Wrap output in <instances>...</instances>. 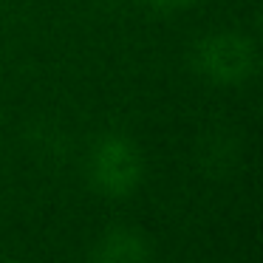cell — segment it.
Returning a JSON list of instances; mask_svg holds the SVG:
<instances>
[{
  "label": "cell",
  "mask_w": 263,
  "mask_h": 263,
  "mask_svg": "<svg viewBox=\"0 0 263 263\" xmlns=\"http://www.w3.org/2000/svg\"><path fill=\"white\" fill-rule=\"evenodd\" d=\"M88 178L97 193L125 198L136 193L144 178V156L127 133H105L93 142L88 156Z\"/></svg>",
  "instance_id": "cell-1"
},
{
  "label": "cell",
  "mask_w": 263,
  "mask_h": 263,
  "mask_svg": "<svg viewBox=\"0 0 263 263\" xmlns=\"http://www.w3.org/2000/svg\"><path fill=\"white\" fill-rule=\"evenodd\" d=\"M193 68L212 85H243L257 71V48L246 34L215 31L193 48Z\"/></svg>",
  "instance_id": "cell-2"
},
{
  "label": "cell",
  "mask_w": 263,
  "mask_h": 263,
  "mask_svg": "<svg viewBox=\"0 0 263 263\" xmlns=\"http://www.w3.org/2000/svg\"><path fill=\"white\" fill-rule=\"evenodd\" d=\"M88 257L91 263H150L153 246L142 229L116 223L99 235Z\"/></svg>",
  "instance_id": "cell-3"
},
{
  "label": "cell",
  "mask_w": 263,
  "mask_h": 263,
  "mask_svg": "<svg viewBox=\"0 0 263 263\" xmlns=\"http://www.w3.org/2000/svg\"><path fill=\"white\" fill-rule=\"evenodd\" d=\"M193 3H195V0H144V6H147L153 14H161V17H167V14H178V12H187Z\"/></svg>",
  "instance_id": "cell-4"
},
{
  "label": "cell",
  "mask_w": 263,
  "mask_h": 263,
  "mask_svg": "<svg viewBox=\"0 0 263 263\" xmlns=\"http://www.w3.org/2000/svg\"><path fill=\"white\" fill-rule=\"evenodd\" d=\"M0 263H20V260H12V257H6V260H0Z\"/></svg>",
  "instance_id": "cell-5"
}]
</instances>
